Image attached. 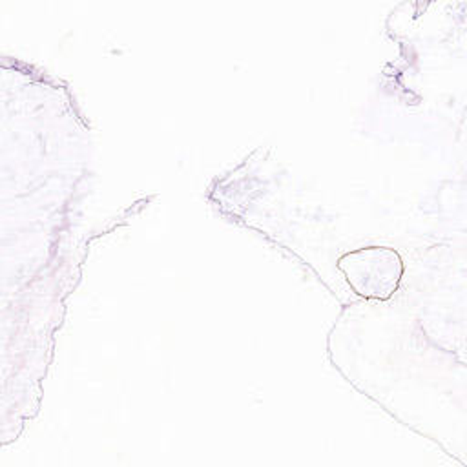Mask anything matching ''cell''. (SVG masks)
I'll use <instances>...</instances> for the list:
<instances>
[{
	"instance_id": "6da1fadb",
	"label": "cell",
	"mask_w": 467,
	"mask_h": 467,
	"mask_svg": "<svg viewBox=\"0 0 467 467\" xmlns=\"http://www.w3.org/2000/svg\"><path fill=\"white\" fill-rule=\"evenodd\" d=\"M337 268L352 290L367 299H389L403 275L400 254L387 246H367L347 252L339 257Z\"/></svg>"
}]
</instances>
